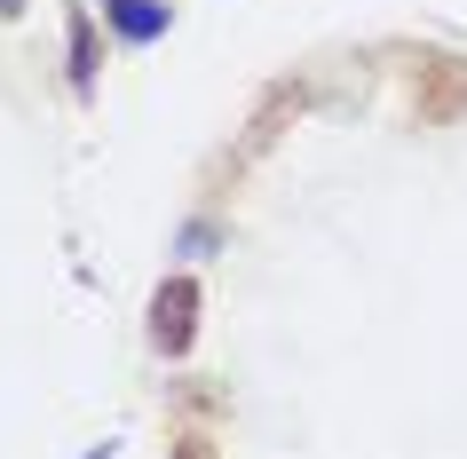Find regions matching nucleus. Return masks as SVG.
I'll list each match as a JSON object with an SVG mask.
<instances>
[{"instance_id":"obj_1","label":"nucleus","mask_w":467,"mask_h":459,"mask_svg":"<svg viewBox=\"0 0 467 459\" xmlns=\"http://www.w3.org/2000/svg\"><path fill=\"white\" fill-rule=\"evenodd\" d=\"M412 111H420V127L467 120V56H420L412 64Z\"/></svg>"},{"instance_id":"obj_6","label":"nucleus","mask_w":467,"mask_h":459,"mask_svg":"<svg viewBox=\"0 0 467 459\" xmlns=\"http://www.w3.org/2000/svg\"><path fill=\"white\" fill-rule=\"evenodd\" d=\"M167 459H222V443H214L206 428H182V435L167 443Z\"/></svg>"},{"instance_id":"obj_7","label":"nucleus","mask_w":467,"mask_h":459,"mask_svg":"<svg viewBox=\"0 0 467 459\" xmlns=\"http://www.w3.org/2000/svg\"><path fill=\"white\" fill-rule=\"evenodd\" d=\"M0 16H25V0H0Z\"/></svg>"},{"instance_id":"obj_8","label":"nucleus","mask_w":467,"mask_h":459,"mask_svg":"<svg viewBox=\"0 0 467 459\" xmlns=\"http://www.w3.org/2000/svg\"><path fill=\"white\" fill-rule=\"evenodd\" d=\"M88 459H111V443H96V452H88Z\"/></svg>"},{"instance_id":"obj_4","label":"nucleus","mask_w":467,"mask_h":459,"mask_svg":"<svg viewBox=\"0 0 467 459\" xmlns=\"http://www.w3.org/2000/svg\"><path fill=\"white\" fill-rule=\"evenodd\" d=\"M103 25L119 32L127 48H150V40H167L174 8H167V0H103Z\"/></svg>"},{"instance_id":"obj_2","label":"nucleus","mask_w":467,"mask_h":459,"mask_svg":"<svg viewBox=\"0 0 467 459\" xmlns=\"http://www.w3.org/2000/svg\"><path fill=\"white\" fill-rule=\"evenodd\" d=\"M191 340H198V277L174 269L167 286L150 293V349H159V357H182Z\"/></svg>"},{"instance_id":"obj_3","label":"nucleus","mask_w":467,"mask_h":459,"mask_svg":"<svg viewBox=\"0 0 467 459\" xmlns=\"http://www.w3.org/2000/svg\"><path fill=\"white\" fill-rule=\"evenodd\" d=\"M64 79H72V96L88 103L103 79V40H96V16H88V0L64 8Z\"/></svg>"},{"instance_id":"obj_5","label":"nucleus","mask_w":467,"mask_h":459,"mask_svg":"<svg viewBox=\"0 0 467 459\" xmlns=\"http://www.w3.org/2000/svg\"><path fill=\"white\" fill-rule=\"evenodd\" d=\"M301 103H309V96H301L294 79H285V88H270V96H262V111H254V127H246V143H238V159H254V151H270V143H277V127L294 120Z\"/></svg>"}]
</instances>
